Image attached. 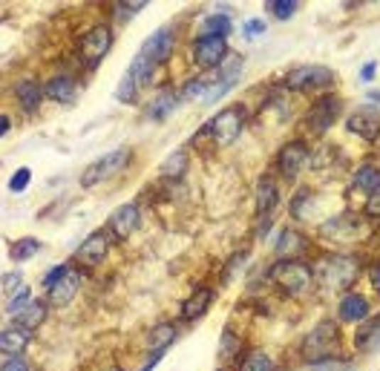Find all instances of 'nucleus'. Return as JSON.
<instances>
[{"instance_id":"1","label":"nucleus","mask_w":380,"mask_h":371,"mask_svg":"<svg viewBox=\"0 0 380 371\" xmlns=\"http://www.w3.org/2000/svg\"><path fill=\"white\" fill-rule=\"evenodd\" d=\"M360 274V262L354 256H346V253H332L317 262V282L325 288V291H346Z\"/></svg>"},{"instance_id":"2","label":"nucleus","mask_w":380,"mask_h":371,"mask_svg":"<svg viewBox=\"0 0 380 371\" xmlns=\"http://www.w3.org/2000/svg\"><path fill=\"white\" fill-rule=\"evenodd\" d=\"M271 279H274L286 294H303L314 282V271L300 259H280L274 268H271Z\"/></svg>"},{"instance_id":"3","label":"nucleus","mask_w":380,"mask_h":371,"mask_svg":"<svg viewBox=\"0 0 380 371\" xmlns=\"http://www.w3.org/2000/svg\"><path fill=\"white\" fill-rule=\"evenodd\" d=\"M340 345V331L335 323H320L303 343V357L311 360V362H320V360H329L335 357Z\"/></svg>"},{"instance_id":"4","label":"nucleus","mask_w":380,"mask_h":371,"mask_svg":"<svg viewBox=\"0 0 380 371\" xmlns=\"http://www.w3.org/2000/svg\"><path fill=\"white\" fill-rule=\"evenodd\" d=\"M127 162H130V150H113V153H107V155H101L98 162H92L84 173H81V187H95V184H101V182H107L110 176H116L119 170H124L127 167Z\"/></svg>"},{"instance_id":"5","label":"nucleus","mask_w":380,"mask_h":371,"mask_svg":"<svg viewBox=\"0 0 380 371\" xmlns=\"http://www.w3.org/2000/svg\"><path fill=\"white\" fill-rule=\"evenodd\" d=\"M242 124H245V110L239 107V104H231V107H225L222 113H216L205 130L213 135L216 144H231L242 133Z\"/></svg>"},{"instance_id":"6","label":"nucleus","mask_w":380,"mask_h":371,"mask_svg":"<svg viewBox=\"0 0 380 371\" xmlns=\"http://www.w3.org/2000/svg\"><path fill=\"white\" fill-rule=\"evenodd\" d=\"M366 233V225L357 214H340L329 222H322L320 225V236L322 239H329V242H340V245H352L357 242L360 236Z\"/></svg>"},{"instance_id":"7","label":"nucleus","mask_w":380,"mask_h":371,"mask_svg":"<svg viewBox=\"0 0 380 371\" xmlns=\"http://www.w3.org/2000/svg\"><path fill=\"white\" fill-rule=\"evenodd\" d=\"M337 81V75L332 70H325V67H300L294 72H288L286 84L297 92H311V89H325V87H332Z\"/></svg>"},{"instance_id":"8","label":"nucleus","mask_w":380,"mask_h":371,"mask_svg":"<svg viewBox=\"0 0 380 371\" xmlns=\"http://www.w3.org/2000/svg\"><path fill=\"white\" fill-rule=\"evenodd\" d=\"M337 113H340V98H335V95H320V98L311 104V110H308V116H305V124H308L311 133L320 135V133H325V130L335 124Z\"/></svg>"},{"instance_id":"9","label":"nucleus","mask_w":380,"mask_h":371,"mask_svg":"<svg viewBox=\"0 0 380 371\" xmlns=\"http://www.w3.org/2000/svg\"><path fill=\"white\" fill-rule=\"evenodd\" d=\"M110 43H113V32H110V26H92L84 38H81V55L87 58V64L89 67H95L104 55H107V52H110Z\"/></svg>"},{"instance_id":"10","label":"nucleus","mask_w":380,"mask_h":371,"mask_svg":"<svg viewBox=\"0 0 380 371\" xmlns=\"http://www.w3.org/2000/svg\"><path fill=\"white\" fill-rule=\"evenodd\" d=\"M107 250H110V236H107V231L101 228V231H92L81 242V248L75 250V259H78V265H84V268H95V265L104 262Z\"/></svg>"},{"instance_id":"11","label":"nucleus","mask_w":380,"mask_h":371,"mask_svg":"<svg viewBox=\"0 0 380 371\" xmlns=\"http://www.w3.org/2000/svg\"><path fill=\"white\" fill-rule=\"evenodd\" d=\"M225 52H228L225 38H196L193 40V61L205 70L219 67L225 61Z\"/></svg>"},{"instance_id":"12","label":"nucleus","mask_w":380,"mask_h":371,"mask_svg":"<svg viewBox=\"0 0 380 371\" xmlns=\"http://www.w3.org/2000/svg\"><path fill=\"white\" fill-rule=\"evenodd\" d=\"M346 127L349 133H357L363 141H374L380 135V113L371 107H363L346 118Z\"/></svg>"},{"instance_id":"13","label":"nucleus","mask_w":380,"mask_h":371,"mask_svg":"<svg viewBox=\"0 0 380 371\" xmlns=\"http://www.w3.org/2000/svg\"><path fill=\"white\" fill-rule=\"evenodd\" d=\"M170 49H173V32H170L168 26H161V29H156V32L144 40L141 55H147V58L158 67V64H165V61H168Z\"/></svg>"},{"instance_id":"14","label":"nucleus","mask_w":380,"mask_h":371,"mask_svg":"<svg viewBox=\"0 0 380 371\" xmlns=\"http://www.w3.org/2000/svg\"><path fill=\"white\" fill-rule=\"evenodd\" d=\"M305 162H308V144H303V141H288V144L280 150V158H277L280 170H283L288 179H294V176L303 170Z\"/></svg>"},{"instance_id":"15","label":"nucleus","mask_w":380,"mask_h":371,"mask_svg":"<svg viewBox=\"0 0 380 371\" xmlns=\"http://www.w3.org/2000/svg\"><path fill=\"white\" fill-rule=\"evenodd\" d=\"M78 288H81V274L72 271V268H67V274L49 288V302L52 305H70L72 297L78 294Z\"/></svg>"},{"instance_id":"16","label":"nucleus","mask_w":380,"mask_h":371,"mask_svg":"<svg viewBox=\"0 0 380 371\" xmlns=\"http://www.w3.org/2000/svg\"><path fill=\"white\" fill-rule=\"evenodd\" d=\"M136 228H139V207L136 204H121L110 216V233H116L119 239H127Z\"/></svg>"},{"instance_id":"17","label":"nucleus","mask_w":380,"mask_h":371,"mask_svg":"<svg viewBox=\"0 0 380 371\" xmlns=\"http://www.w3.org/2000/svg\"><path fill=\"white\" fill-rule=\"evenodd\" d=\"M15 95H18V104H21V110H23V113H29V116H35L46 92H43V87H40L38 81L26 78V81H21V84L15 87Z\"/></svg>"},{"instance_id":"18","label":"nucleus","mask_w":380,"mask_h":371,"mask_svg":"<svg viewBox=\"0 0 380 371\" xmlns=\"http://www.w3.org/2000/svg\"><path fill=\"white\" fill-rule=\"evenodd\" d=\"M32 340V331L21 328V326H9L0 334V348H4V357H18Z\"/></svg>"},{"instance_id":"19","label":"nucleus","mask_w":380,"mask_h":371,"mask_svg":"<svg viewBox=\"0 0 380 371\" xmlns=\"http://www.w3.org/2000/svg\"><path fill=\"white\" fill-rule=\"evenodd\" d=\"M369 316V302L360 294H346L340 299V320L343 323H360Z\"/></svg>"},{"instance_id":"20","label":"nucleus","mask_w":380,"mask_h":371,"mask_svg":"<svg viewBox=\"0 0 380 371\" xmlns=\"http://www.w3.org/2000/svg\"><path fill=\"white\" fill-rule=\"evenodd\" d=\"M43 92H46V98H52V101L72 104L75 95H78V84H75L72 78H67V75H58V78H52V81L43 87Z\"/></svg>"},{"instance_id":"21","label":"nucleus","mask_w":380,"mask_h":371,"mask_svg":"<svg viewBox=\"0 0 380 371\" xmlns=\"http://www.w3.org/2000/svg\"><path fill=\"white\" fill-rule=\"evenodd\" d=\"M43 320H46V302H43V299H32V302L15 316V326H21V328H26V331H35Z\"/></svg>"},{"instance_id":"22","label":"nucleus","mask_w":380,"mask_h":371,"mask_svg":"<svg viewBox=\"0 0 380 371\" xmlns=\"http://www.w3.org/2000/svg\"><path fill=\"white\" fill-rule=\"evenodd\" d=\"M210 302H213V291H210V288H199V291L185 302V308H182V320H188V323L199 320V316L210 308Z\"/></svg>"},{"instance_id":"23","label":"nucleus","mask_w":380,"mask_h":371,"mask_svg":"<svg viewBox=\"0 0 380 371\" xmlns=\"http://www.w3.org/2000/svg\"><path fill=\"white\" fill-rule=\"evenodd\" d=\"M176 104H179L176 92H173V89H165V92H158V95L150 101L147 116H150V118H156V121H165V118L176 110Z\"/></svg>"},{"instance_id":"24","label":"nucleus","mask_w":380,"mask_h":371,"mask_svg":"<svg viewBox=\"0 0 380 371\" xmlns=\"http://www.w3.org/2000/svg\"><path fill=\"white\" fill-rule=\"evenodd\" d=\"M274 207H277V187H274V182L259 179V184H256V210L262 216H268Z\"/></svg>"},{"instance_id":"25","label":"nucleus","mask_w":380,"mask_h":371,"mask_svg":"<svg viewBox=\"0 0 380 371\" xmlns=\"http://www.w3.org/2000/svg\"><path fill=\"white\" fill-rule=\"evenodd\" d=\"M352 187H354V190H363V193H374V190L380 187V170L371 167V165H363V167L354 173Z\"/></svg>"},{"instance_id":"26","label":"nucleus","mask_w":380,"mask_h":371,"mask_svg":"<svg viewBox=\"0 0 380 371\" xmlns=\"http://www.w3.org/2000/svg\"><path fill=\"white\" fill-rule=\"evenodd\" d=\"M228 32H231V21L225 15H210L202 21L199 38H225Z\"/></svg>"},{"instance_id":"27","label":"nucleus","mask_w":380,"mask_h":371,"mask_svg":"<svg viewBox=\"0 0 380 371\" xmlns=\"http://www.w3.org/2000/svg\"><path fill=\"white\" fill-rule=\"evenodd\" d=\"M173 340H176V328L168 326V323H161V326H156V328L150 331V348H153L156 354H165V348H168Z\"/></svg>"},{"instance_id":"28","label":"nucleus","mask_w":380,"mask_h":371,"mask_svg":"<svg viewBox=\"0 0 380 371\" xmlns=\"http://www.w3.org/2000/svg\"><path fill=\"white\" fill-rule=\"evenodd\" d=\"M305 248V242L300 239V233L297 231H283L280 233V239H277V256H297L300 250Z\"/></svg>"},{"instance_id":"29","label":"nucleus","mask_w":380,"mask_h":371,"mask_svg":"<svg viewBox=\"0 0 380 371\" xmlns=\"http://www.w3.org/2000/svg\"><path fill=\"white\" fill-rule=\"evenodd\" d=\"M188 170V153L185 150H176L173 155L165 158V165H161V173H165L168 179H182Z\"/></svg>"},{"instance_id":"30","label":"nucleus","mask_w":380,"mask_h":371,"mask_svg":"<svg viewBox=\"0 0 380 371\" xmlns=\"http://www.w3.org/2000/svg\"><path fill=\"white\" fill-rule=\"evenodd\" d=\"M354 343H357V348H374L380 343V320L363 323L360 331H357V337H354Z\"/></svg>"},{"instance_id":"31","label":"nucleus","mask_w":380,"mask_h":371,"mask_svg":"<svg viewBox=\"0 0 380 371\" xmlns=\"http://www.w3.org/2000/svg\"><path fill=\"white\" fill-rule=\"evenodd\" d=\"M40 250V242L38 239H32V236H26V239H18V242H12L9 245V256L12 259H18V262H26L29 256H35Z\"/></svg>"},{"instance_id":"32","label":"nucleus","mask_w":380,"mask_h":371,"mask_svg":"<svg viewBox=\"0 0 380 371\" xmlns=\"http://www.w3.org/2000/svg\"><path fill=\"white\" fill-rule=\"evenodd\" d=\"M239 371H274V360H271L265 351H251Z\"/></svg>"},{"instance_id":"33","label":"nucleus","mask_w":380,"mask_h":371,"mask_svg":"<svg viewBox=\"0 0 380 371\" xmlns=\"http://www.w3.org/2000/svg\"><path fill=\"white\" fill-rule=\"evenodd\" d=\"M213 84H216V81H210L207 75H205V78H193V81H188V84L182 87V98H196V95H202V98H205V95H207V89H210Z\"/></svg>"},{"instance_id":"34","label":"nucleus","mask_w":380,"mask_h":371,"mask_svg":"<svg viewBox=\"0 0 380 371\" xmlns=\"http://www.w3.org/2000/svg\"><path fill=\"white\" fill-rule=\"evenodd\" d=\"M311 371H357V365L349 362V360H335V357H329V360L314 362Z\"/></svg>"},{"instance_id":"35","label":"nucleus","mask_w":380,"mask_h":371,"mask_svg":"<svg viewBox=\"0 0 380 371\" xmlns=\"http://www.w3.org/2000/svg\"><path fill=\"white\" fill-rule=\"evenodd\" d=\"M239 348H242V340H239V337H237L231 328H225V331H222V345H219V354L228 360V357H234Z\"/></svg>"},{"instance_id":"36","label":"nucleus","mask_w":380,"mask_h":371,"mask_svg":"<svg viewBox=\"0 0 380 371\" xmlns=\"http://www.w3.org/2000/svg\"><path fill=\"white\" fill-rule=\"evenodd\" d=\"M136 89H139V84H136L133 72L127 70V75L121 78V84H119V89H116V98H119V101H133V98H136Z\"/></svg>"},{"instance_id":"37","label":"nucleus","mask_w":380,"mask_h":371,"mask_svg":"<svg viewBox=\"0 0 380 371\" xmlns=\"http://www.w3.org/2000/svg\"><path fill=\"white\" fill-rule=\"evenodd\" d=\"M268 9H271V15H274L277 21H288L297 12V4H294V0H274Z\"/></svg>"},{"instance_id":"38","label":"nucleus","mask_w":380,"mask_h":371,"mask_svg":"<svg viewBox=\"0 0 380 371\" xmlns=\"http://www.w3.org/2000/svg\"><path fill=\"white\" fill-rule=\"evenodd\" d=\"M29 302H32V299H29V291H26V288H21V291H18V294H15V297L6 302V314L18 316V314H21V311H23Z\"/></svg>"},{"instance_id":"39","label":"nucleus","mask_w":380,"mask_h":371,"mask_svg":"<svg viewBox=\"0 0 380 371\" xmlns=\"http://www.w3.org/2000/svg\"><path fill=\"white\" fill-rule=\"evenodd\" d=\"M29 179H32L29 167H21V170L9 179V190H12V193H23V190H26V184H29Z\"/></svg>"},{"instance_id":"40","label":"nucleus","mask_w":380,"mask_h":371,"mask_svg":"<svg viewBox=\"0 0 380 371\" xmlns=\"http://www.w3.org/2000/svg\"><path fill=\"white\" fill-rule=\"evenodd\" d=\"M363 210H366V214L369 216H380V187L374 190V193H369V199H366V204H363Z\"/></svg>"},{"instance_id":"41","label":"nucleus","mask_w":380,"mask_h":371,"mask_svg":"<svg viewBox=\"0 0 380 371\" xmlns=\"http://www.w3.org/2000/svg\"><path fill=\"white\" fill-rule=\"evenodd\" d=\"M67 268H70V265H55V268H52V271L43 277V285H46V288H52V285H55V282L67 274Z\"/></svg>"},{"instance_id":"42","label":"nucleus","mask_w":380,"mask_h":371,"mask_svg":"<svg viewBox=\"0 0 380 371\" xmlns=\"http://www.w3.org/2000/svg\"><path fill=\"white\" fill-rule=\"evenodd\" d=\"M0 371H29V365L21 357H4V368Z\"/></svg>"},{"instance_id":"43","label":"nucleus","mask_w":380,"mask_h":371,"mask_svg":"<svg viewBox=\"0 0 380 371\" xmlns=\"http://www.w3.org/2000/svg\"><path fill=\"white\" fill-rule=\"evenodd\" d=\"M262 32H265V23H262V21H256V18H254V21H248V23H245V35H251V38H254V35H262Z\"/></svg>"},{"instance_id":"44","label":"nucleus","mask_w":380,"mask_h":371,"mask_svg":"<svg viewBox=\"0 0 380 371\" xmlns=\"http://www.w3.org/2000/svg\"><path fill=\"white\" fill-rule=\"evenodd\" d=\"M119 9H121V15H136V12H141V9H144V0H133L130 6H127V4H121Z\"/></svg>"},{"instance_id":"45","label":"nucleus","mask_w":380,"mask_h":371,"mask_svg":"<svg viewBox=\"0 0 380 371\" xmlns=\"http://www.w3.org/2000/svg\"><path fill=\"white\" fill-rule=\"evenodd\" d=\"M18 285H21V274H6V277H4V291H6V294H9L12 288H18Z\"/></svg>"},{"instance_id":"46","label":"nucleus","mask_w":380,"mask_h":371,"mask_svg":"<svg viewBox=\"0 0 380 371\" xmlns=\"http://www.w3.org/2000/svg\"><path fill=\"white\" fill-rule=\"evenodd\" d=\"M360 78H363V81H371V78H374V61H369V64L363 67V72H360Z\"/></svg>"},{"instance_id":"47","label":"nucleus","mask_w":380,"mask_h":371,"mask_svg":"<svg viewBox=\"0 0 380 371\" xmlns=\"http://www.w3.org/2000/svg\"><path fill=\"white\" fill-rule=\"evenodd\" d=\"M371 285L380 291V262L374 265V268H371Z\"/></svg>"},{"instance_id":"48","label":"nucleus","mask_w":380,"mask_h":371,"mask_svg":"<svg viewBox=\"0 0 380 371\" xmlns=\"http://www.w3.org/2000/svg\"><path fill=\"white\" fill-rule=\"evenodd\" d=\"M0 133H9V116H0Z\"/></svg>"},{"instance_id":"49","label":"nucleus","mask_w":380,"mask_h":371,"mask_svg":"<svg viewBox=\"0 0 380 371\" xmlns=\"http://www.w3.org/2000/svg\"><path fill=\"white\" fill-rule=\"evenodd\" d=\"M104 371H121V368H104Z\"/></svg>"}]
</instances>
